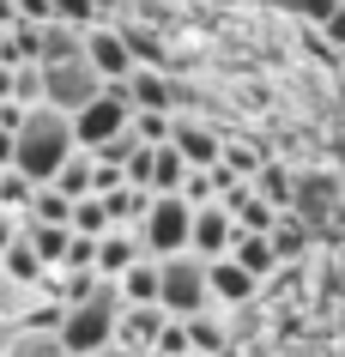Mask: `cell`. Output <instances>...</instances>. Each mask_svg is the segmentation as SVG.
<instances>
[{
    "label": "cell",
    "mask_w": 345,
    "mask_h": 357,
    "mask_svg": "<svg viewBox=\"0 0 345 357\" xmlns=\"http://www.w3.org/2000/svg\"><path fill=\"white\" fill-rule=\"evenodd\" d=\"M73 151H79L73 115L55 109V103H37V109L24 115V128H19V158H13V164H19L24 176H37V182H55V169L67 164Z\"/></svg>",
    "instance_id": "obj_1"
},
{
    "label": "cell",
    "mask_w": 345,
    "mask_h": 357,
    "mask_svg": "<svg viewBox=\"0 0 345 357\" xmlns=\"http://www.w3.org/2000/svg\"><path fill=\"white\" fill-rule=\"evenodd\" d=\"M158 273H164L158 303H164L170 315H200V309H212V261L206 255H194V248L158 255Z\"/></svg>",
    "instance_id": "obj_2"
},
{
    "label": "cell",
    "mask_w": 345,
    "mask_h": 357,
    "mask_svg": "<svg viewBox=\"0 0 345 357\" xmlns=\"http://www.w3.org/2000/svg\"><path fill=\"white\" fill-rule=\"evenodd\" d=\"M139 236H146L152 255H182V248H194V200L188 194H158L152 212H146V225H139Z\"/></svg>",
    "instance_id": "obj_3"
},
{
    "label": "cell",
    "mask_w": 345,
    "mask_h": 357,
    "mask_svg": "<svg viewBox=\"0 0 345 357\" xmlns=\"http://www.w3.org/2000/svg\"><path fill=\"white\" fill-rule=\"evenodd\" d=\"M128 121H134V103H128V91H121V85H103V97H91V103H85V109L73 115V133H79V146H109L115 133L128 128Z\"/></svg>",
    "instance_id": "obj_4"
},
{
    "label": "cell",
    "mask_w": 345,
    "mask_h": 357,
    "mask_svg": "<svg viewBox=\"0 0 345 357\" xmlns=\"http://www.w3.org/2000/svg\"><path fill=\"white\" fill-rule=\"evenodd\" d=\"M43 79H49V103H55V109H67V115H79L91 97H103V85H109V79L97 73L85 55H73V61H49V67H43Z\"/></svg>",
    "instance_id": "obj_5"
},
{
    "label": "cell",
    "mask_w": 345,
    "mask_h": 357,
    "mask_svg": "<svg viewBox=\"0 0 345 357\" xmlns=\"http://www.w3.org/2000/svg\"><path fill=\"white\" fill-rule=\"evenodd\" d=\"M85 61H91L103 79H128L139 67L134 55V43H128V24H109V19H97L91 31H85Z\"/></svg>",
    "instance_id": "obj_6"
},
{
    "label": "cell",
    "mask_w": 345,
    "mask_h": 357,
    "mask_svg": "<svg viewBox=\"0 0 345 357\" xmlns=\"http://www.w3.org/2000/svg\"><path fill=\"white\" fill-rule=\"evenodd\" d=\"M236 236H243V225H236V206H230V200H206V206H194V255L218 261V255L236 248Z\"/></svg>",
    "instance_id": "obj_7"
},
{
    "label": "cell",
    "mask_w": 345,
    "mask_h": 357,
    "mask_svg": "<svg viewBox=\"0 0 345 357\" xmlns=\"http://www.w3.org/2000/svg\"><path fill=\"white\" fill-rule=\"evenodd\" d=\"M164 327H170V309L164 303H128L121 309V327H115V345H128L134 357H152Z\"/></svg>",
    "instance_id": "obj_8"
},
{
    "label": "cell",
    "mask_w": 345,
    "mask_h": 357,
    "mask_svg": "<svg viewBox=\"0 0 345 357\" xmlns=\"http://www.w3.org/2000/svg\"><path fill=\"white\" fill-rule=\"evenodd\" d=\"M170 146H182V158H188V164L212 169V164H218V158H224V133L212 128V121H200V115H182V109H176Z\"/></svg>",
    "instance_id": "obj_9"
},
{
    "label": "cell",
    "mask_w": 345,
    "mask_h": 357,
    "mask_svg": "<svg viewBox=\"0 0 345 357\" xmlns=\"http://www.w3.org/2000/svg\"><path fill=\"white\" fill-rule=\"evenodd\" d=\"M121 85H128V103H134V109H176V103H182V85H176L170 73H158L152 61H139Z\"/></svg>",
    "instance_id": "obj_10"
},
{
    "label": "cell",
    "mask_w": 345,
    "mask_h": 357,
    "mask_svg": "<svg viewBox=\"0 0 345 357\" xmlns=\"http://www.w3.org/2000/svg\"><path fill=\"white\" fill-rule=\"evenodd\" d=\"M254 291H261V279H254L236 255H218V261H212V303L243 309V303H254Z\"/></svg>",
    "instance_id": "obj_11"
},
{
    "label": "cell",
    "mask_w": 345,
    "mask_h": 357,
    "mask_svg": "<svg viewBox=\"0 0 345 357\" xmlns=\"http://www.w3.org/2000/svg\"><path fill=\"white\" fill-rule=\"evenodd\" d=\"M146 255H152V248H146V236H139V230L115 225L109 236L97 243V273H109V279H121V273H128L134 261H146Z\"/></svg>",
    "instance_id": "obj_12"
},
{
    "label": "cell",
    "mask_w": 345,
    "mask_h": 357,
    "mask_svg": "<svg viewBox=\"0 0 345 357\" xmlns=\"http://www.w3.org/2000/svg\"><path fill=\"white\" fill-rule=\"evenodd\" d=\"M85 55V24H67V19H49L37 24V61L49 67V61H73Z\"/></svg>",
    "instance_id": "obj_13"
},
{
    "label": "cell",
    "mask_w": 345,
    "mask_h": 357,
    "mask_svg": "<svg viewBox=\"0 0 345 357\" xmlns=\"http://www.w3.org/2000/svg\"><path fill=\"white\" fill-rule=\"evenodd\" d=\"M55 188H61V194H73V200L97 194V151H91V146H79L73 158L55 169Z\"/></svg>",
    "instance_id": "obj_14"
},
{
    "label": "cell",
    "mask_w": 345,
    "mask_h": 357,
    "mask_svg": "<svg viewBox=\"0 0 345 357\" xmlns=\"http://www.w3.org/2000/svg\"><path fill=\"white\" fill-rule=\"evenodd\" d=\"M188 158H182V146H152V194H182V182H188Z\"/></svg>",
    "instance_id": "obj_15"
},
{
    "label": "cell",
    "mask_w": 345,
    "mask_h": 357,
    "mask_svg": "<svg viewBox=\"0 0 345 357\" xmlns=\"http://www.w3.org/2000/svg\"><path fill=\"white\" fill-rule=\"evenodd\" d=\"M230 255H236V261L249 266L254 279H267V273H279V266H285V255H279V248H273V236H254V230H243V236H236V248H230Z\"/></svg>",
    "instance_id": "obj_16"
},
{
    "label": "cell",
    "mask_w": 345,
    "mask_h": 357,
    "mask_svg": "<svg viewBox=\"0 0 345 357\" xmlns=\"http://www.w3.org/2000/svg\"><path fill=\"white\" fill-rule=\"evenodd\" d=\"M0 266H6L19 284H43V279H49V261H43V248L31 243V236H19V243L6 248V255H0Z\"/></svg>",
    "instance_id": "obj_17"
},
{
    "label": "cell",
    "mask_w": 345,
    "mask_h": 357,
    "mask_svg": "<svg viewBox=\"0 0 345 357\" xmlns=\"http://www.w3.org/2000/svg\"><path fill=\"white\" fill-rule=\"evenodd\" d=\"M24 236L43 248V261L61 266L67 261V248H73V225H49V218H24Z\"/></svg>",
    "instance_id": "obj_18"
},
{
    "label": "cell",
    "mask_w": 345,
    "mask_h": 357,
    "mask_svg": "<svg viewBox=\"0 0 345 357\" xmlns=\"http://www.w3.org/2000/svg\"><path fill=\"white\" fill-rule=\"evenodd\" d=\"M121 291H128V303H158V291H164L158 255H146V261H134V266H128V273H121Z\"/></svg>",
    "instance_id": "obj_19"
},
{
    "label": "cell",
    "mask_w": 345,
    "mask_h": 357,
    "mask_svg": "<svg viewBox=\"0 0 345 357\" xmlns=\"http://www.w3.org/2000/svg\"><path fill=\"white\" fill-rule=\"evenodd\" d=\"M333 200H339V188H333L327 176H303V182H297V206H291V212H303L309 225H315V218H327Z\"/></svg>",
    "instance_id": "obj_20"
},
{
    "label": "cell",
    "mask_w": 345,
    "mask_h": 357,
    "mask_svg": "<svg viewBox=\"0 0 345 357\" xmlns=\"http://www.w3.org/2000/svg\"><path fill=\"white\" fill-rule=\"evenodd\" d=\"M188 333H194V351H212V357H230V327L212 309H200V315H188Z\"/></svg>",
    "instance_id": "obj_21"
},
{
    "label": "cell",
    "mask_w": 345,
    "mask_h": 357,
    "mask_svg": "<svg viewBox=\"0 0 345 357\" xmlns=\"http://www.w3.org/2000/svg\"><path fill=\"white\" fill-rule=\"evenodd\" d=\"M254 194H267L273 206H297V176H291V169H279V164H261L254 169Z\"/></svg>",
    "instance_id": "obj_22"
},
{
    "label": "cell",
    "mask_w": 345,
    "mask_h": 357,
    "mask_svg": "<svg viewBox=\"0 0 345 357\" xmlns=\"http://www.w3.org/2000/svg\"><path fill=\"white\" fill-rule=\"evenodd\" d=\"M279 218H285V206H273L267 194H249V200L236 206V225L254 230V236H273V230H279Z\"/></svg>",
    "instance_id": "obj_23"
},
{
    "label": "cell",
    "mask_w": 345,
    "mask_h": 357,
    "mask_svg": "<svg viewBox=\"0 0 345 357\" xmlns=\"http://www.w3.org/2000/svg\"><path fill=\"white\" fill-rule=\"evenodd\" d=\"M73 230H85V236H109L115 230V212L103 194H85V200H73Z\"/></svg>",
    "instance_id": "obj_24"
},
{
    "label": "cell",
    "mask_w": 345,
    "mask_h": 357,
    "mask_svg": "<svg viewBox=\"0 0 345 357\" xmlns=\"http://www.w3.org/2000/svg\"><path fill=\"white\" fill-rule=\"evenodd\" d=\"M24 218H49V225H73V194H61L55 182H43L37 200L24 206Z\"/></svg>",
    "instance_id": "obj_25"
},
{
    "label": "cell",
    "mask_w": 345,
    "mask_h": 357,
    "mask_svg": "<svg viewBox=\"0 0 345 357\" xmlns=\"http://www.w3.org/2000/svg\"><path fill=\"white\" fill-rule=\"evenodd\" d=\"M273 13H285L291 24H309V31H321L327 19H333V6H339V0H267Z\"/></svg>",
    "instance_id": "obj_26"
},
{
    "label": "cell",
    "mask_w": 345,
    "mask_h": 357,
    "mask_svg": "<svg viewBox=\"0 0 345 357\" xmlns=\"http://www.w3.org/2000/svg\"><path fill=\"white\" fill-rule=\"evenodd\" d=\"M37 176H24L19 164H6V176H0V206H13V212H24L31 206V200H37Z\"/></svg>",
    "instance_id": "obj_27"
},
{
    "label": "cell",
    "mask_w": 345,
    "mask_h": 357,
    "mask_svg": "<svg viewBox=\"0 0 345 357\" xmlns=\"http://www.w3.org/2000/svg\"><path fill=\"white\" fill-rule=\"evenodd\" d=\"M6 357H73V351H67V339H61V333H37V327H24L19 345H13Z\"/></svg>",
    "instance_id": "obj_28"
},
{
    "label": "cell",
    "mask_w": 345,
    "mask_h": 357,
    "mask_svg": "<svg viewBox=\"0 0 345 357\" xmlns=\"http://www.w3.org/2000/svg\"><path fill=\"white\" fill-rule=\"evenodd\" d=\"M176 128V109H134V133L146 139V146H164Z\"/></svg>",
    "instance_id": "obj_29"
},
{
    "label": "cell",
    "mask_w": 345,
    "mask_h": 357,
    "mask_svg": "<svg viewBox=\"0 0 345 357\" xmlns=\"http://www.w3.org/2000/svg\"><path fill=\"white\" fill-rule=\"evenodd\" d=\"M218 164H224L230 176H243V182H249L254 169H261V151H254V146H243V139H224V158H218Z\"/></svg>",
    "instance_id": "obj_30"
},
{
    "label": "cell",
    "mask_w": 345,
    "mask_h": 357,
    "mask_svg": "<svg viewBox=\"0 0 345 357\" xmlns=\"http://www.w3.org/2000/svg\"><path fill=\"white\" fill-rule=\"evenodd\" d=\"M55 19H67V24H85V31H91V24L103 19V6H97V0H55Z\"/></svg>",
    "instance_id": "obj_31"
},
{
    "label": "cell",
    "mask_w": 345,
    "mask_h": 357,
    "mask_svg": "<svg viewBox=\"0 0 345 357\" xmlns=\"http://www.w3.org/2000/svg\"><path fill=\"white\" fill-rule=\"evenodd\" d=\"M321 37H327V43H333V49H339V55H345V0H339V6H333V19L321 24Z\"/></svg>",
    "instance_id": "obj_32"
},
{
    "label": "cell",
    "mask_w": 345,
    "mask_h": 357,
    "mask_svg": "<svg viewBox=\"0 0 345 357\" xmlns=\"http://www.w3.org/2000/svg\"><path fill=\"white\" fill-rule=\"evenodd\" d=\"M19 19H31V24H49V19H55V0H19Z\"/></svg>",
    "instance_id": "obj_33"
},
{
    "label": "cell",
    "mask_w": 345,
    "mask_h": 357,
    "mask_svg": "<svg viewBox=\"0 0 345 357\" xmlns=\"http://www.w3.org/2000/svg\"><path fill=\"white\" fill-rule=\"evenodd\" d=\"M13 158H19V128L0 121V164H13Z\"/></svg>",
    "instance_id": "obj_34"
},
{
    "label": "cell",
    "mask_w": 345,
    "mask_h": 357,
    "mask_svg": "<svg viewBox=\"0 0 345 357\" xmlns=\"http://www.w3.org/2000/svg\"><path fill=\"white\" fill-rule=\"evenodd\" d=\"M0 97H13V61H0Z\"/></svg>",
    "instance_id": "obj_35"
},
{
    "label": "cell",
    "mask_w": 345,
    "mask_h": 357,
    "mask_svg": "<svg viewBox=\"0 0 345 357\" xmlns=\"http://www.w3.org/2000/svg\"><path fill=\"white\" fill-rule=\"evenodd\" d=\"M188 357H212V351H188Z\"/></svg>",
    "instance_id": "obj_36"
},
{
    "label": "cell",
    "mask_w": 345,
    "mask_h": 357,
    "mask_svg": "<svg viewBox=\"0 0 345 357\" xmlns=\"http://www.w3.org/2000/svg\"><path fill=\"white\" fill-rule=\"evenodd\" d=\"M0 176H6V164H0Z\"/></svg>",
    "instance_id": "obj_37"
}]
</instances>
